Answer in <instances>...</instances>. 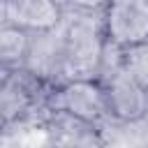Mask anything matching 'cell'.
Instances as JSON below:
<instances>
[{"label":"cell","mask_w":148,"mask_h":148,"mask_svg":"<svg viewBox=\"0 0 148 148\" xmlns=\"http://www.w3.org/2000/svg\"><path fill=\"white\" fill-rule=\"evenodd\" d=\"M58 35L62 46L65 79L99 76L109 46L99 14L65 9V18L58 25Z\"/></svg>","instance_id":"cell-1"},{"label":"cell","mask_w":148,"mask_h":148,"mask_svg":"<svg viewBox=\"0 0 148 148\" xmlns=\"http://www.w3.org/2000/svg\"><path fill=\"white\" fill-rule=\"evenodd\" d=\"M53 83L39 79L25 67H12L0 74V118L9 130L42 125L49 113V92Z\"/></svg>","instance_id":"cell-2"},{"label":"cell","mask_w":148,"mask_h":148,"mask_svg":"<svg viewBox=\"0 0 148 148\" xmlns=\"http://www.w3.org/2000/svg\"><path fill=\"white\" fill-rule=\"evenodd\" d=\"M104 86L109 120L118 125H139L148 120V88L141 86L120 65V49L106 46L104 65L97 76Z\"/></svg>","instance_id":"cell-3"},{"label":"cell","mask_w":148,"mask_h":148,"mask_svg":"<svg viewBox=\"0 0 148 148\" xmlns=\"http://www.w3.org/2000/svg\"><path fill=\"white\" fill-rule=\"evenodd\" d=\"M49 111H62L99 127L111 123L104 86L97 76H74L53 83L49 92Z\"/></svg>","instance_id":"cell-4"},{"label":"cell","mask_w":148,"mask_h":148,"mask_svg":"<svg viewBox=\"0 0 148 148\" xmlns=\"http://www.w3.org/2000/svg\"><path fill=\"white\" fill-rule=\"evenodd\" d=\"M99 21L106 42L116 49L148 42V0H106Z\"/></svg>","instance_id":"cell-5"},{"label":"cell","mask_w":148,"mask_h":148,"mask_svg":"<svg viewBox=\"0 0 148 148\" xmlns=\"http://www.w3.org/2000/svg\"><path fill=\"white\" fill-rule=\"evenodd\" d=\"M65 18L60 0H0V21L28 35L51 32Z\"/></svg>","instance_id":"cell-6"},{"label":"cell","mask_w":148,"mask_h":148,"mask_svg":"<svg viewBox=\"0 0 148 148\" xmlns=\"http://www.w3.org/2000/svg\"><path fill=\"white\" fill-rule=\"evenodd\" d=\"M23 67L37 74L39 79L49 83H58L65 79V65H62V46H60V35L58 28L51 32H39L30 35L28 53L23 60Z\"/></svg>","instance_id":"cell-7"},{"label":"cell","mask_w":148,"mask_h":148,"mask_svg":"<svg viewBox=\"0 0 148 148\" xmlns=\"http://www.w3.org/2000/svg\"><path fill=\"white\" fill-rule=\"evenodd\" d=\"M39 130H44L49 134V139L60 146H99L106 141L102 134L104 127L86 123V120L74 118L62 111H49L44 116Z\"/></svg>","instance_id":"cell-8"},{"label":"cell","mask_w":148,"mask_h":148,"mask_svg":"<svg viewBox=\"0 0 148 148\" xmlns=\"http://www.w3.org/2000/svg\"><path fill=\"white\" fill-rule=\"evenodd\" d=\"M28 44H30L28 32L0 21V69L5 72L12 67H23Z\"/></svg>","instance_id":"cell-9"},{"label":"cell","mask_w":148,"mask_h":148,"mask_svg":"<svg viewBox=\"0 0 148 148\" xmlns=\"http://www.w3.org/2000/svg\"><path fill=\"white\" fill-rule=\"evenodd\" d=\"M120 65L127 74H132L141 86L148 88V42L120 49Z\"/></svg>","instance_id":"cell-10"},{"label":"cell","mask_w":148,"mask_h":148,"mask_svg":"<svg viewBox=\"0 0 148 148\" xmlns=\"http://www.w3.org/2000/svg\"><path fill=\"white\" fill-rule=\"evenodd\" d=\"M65 5V9H74V12H92L99 14L106 5V0H60Z\"/></svg>","instance_id":"cell-11"}]
</instances>
